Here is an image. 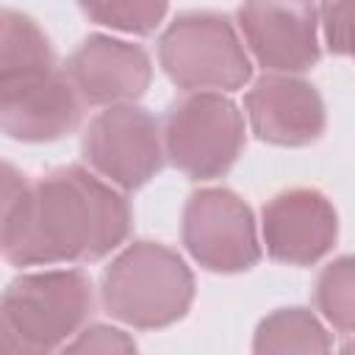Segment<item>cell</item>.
<instances>
[{"instance_id":"cell-7","label":"cell","mask_w":355,"mask_h":355,"mask_svg":"<svg viewBox=\"0 0 355 355\" xmlns=\"http://www.w3.org/2000/svg\"><path fill=\"white\" fill-rule=\"evenodd\" d=\"M180 236L189 255L208 272L236 275L261 261L250 205L230 189H200L183 205Z\"/></svg>"},{"instance_id":"cell-18","label":"cell","mask_w":355,"mask_h":355,"mask_svg":"<svg viewBox=\"0 0 355 355\" xmlns=\"http://www.w3.org/2000/svg\"><path fill=\"white\" fill-rule=\"evenodd\" d=\"M322 36L327 50L336 55L355 58V3H324L319 6Z\"/></svg>"},{"instance_id":"cell-3","label":"cell","mask_w":355,"mask_h":355,"mask_svg":"<svg viewBox=\"0 0 355 355\" xmlns=\"http://www.w3.org/2000/svg\"><path fill=\"white\" fill-rule=\"evenodd\" d=\"M100 291L116 322L136 330H161L189 313L194 275L166 244L133 241L105 266Z\"/></svg>"},{"instance_id":"cell-19","label":"cell","mask_w":355,"mask_h":355,"mask_svg":"<svg viewBox=\"0 0 355 355\" xmlns=\"http://www.w3.org/2000/svg\"><path fill=\"white\" fill-rule=\"evenodd\" d=\"M338 355H355V338H352V341H347V344L338 349Z\"/></svg>"},{"instance_id":"cell-2","label":"cell","mask_w":355,"mask_h":355,"mask_svg":"<svg viewBox=\"0 0 355 355\" xmlns=\"http://www.w3.org/2000/svg\"><path fill=\"white\" fill-rule=\"evenodd\" d=\"M94 311L92 280L80 269H44L14 277L3 291V355H53Z\"/></svg>"},{"instance_id":"cell-11","label":"cell","mask_w":355,"mask_h":355,"mask_svg":"<svg viewBox=\"0 0 355 355\" xmlns=\"http://www.w3.org/2000/svg\"><path fill=\"white\" fill-rule=\"evenodd\" d=\"M261 236L272 261L288 266H311L333 250L338 236V216L322 191L288 189L263 205Z\"/></svg>"},{"instance_id":"cell-8","label":"cell","mask_w":355,"mask_h":355,"mask_svg":"<svg viewBox=\"0 0 355 355\" xmlns=\"http://www.w3.org/2000/svg\"><path fill=\"white\" fill-rule=\"evenodd\" d=\"M80 97L64 67L47 64L0 75V125L17 141H55L80 122Z\"/></svg>"},{"instance_id":"cell-13","label":"cell","mask_w":355,"mask_h":355,"mask_svg":"<svg viewBox=\"0 0 355 355\" xmlns=\"http://www.w3.org/2000/svg\"><path fill=\"white\" fill-rule=\"evenodd\" d=\"M252 355H333V338L313 311L277 308L255 327Z\"/></svg>"},{"instance_id":"cell-4","label":"cell","mask_w":355,"mask_h":355,"mask_svg":"<svg viewBox=\"0 0 355 355\" xmlns=\"http://www.w3.org/2000/svg\"><path fill=\"white\" fill-rule=\"evenodd\" d=\"M158 64L189 94H227L241 89L252 75V61L239 31L227 17L214 11L178 14L158 39Z\"/></svg>"},{"instance_id":"cell-1","label":"cell","mask_w":355,"mask_h":355,"mask_svg":"<svg viewBox=\"0 0 355 355\" xmlns=\"http://www.w3.org/2000/svg\"><path fill=\"white\" fill-rule=\"evenodd\" d=\"M130 205L89 166H58L31 183L3 164V255L14 266L86 263L130 233Z\"/></svg>"},{"instance_id":"cell-12","label":"cell","mask_w":355,"mask_h":355,"mask_svg":"<svg viewBox=\"0 0 355 355\" xmlns=\"http://www.w3.org/2000/svg\"><path fill=\"white\" fill-rule=\"evenodd\" d=\"M250 130L275 147L313 144L327 125L322 94L297 75H261L244 94Z\"/></svg>"},{"instance_id":"cell-16","label":"cell","mask_w":355,"mask_h":355,"mask_svg":"<svg viewBox=\"0 0 355 355\" xmlns=\"http://www.w3.org/2000/svg\"><path fill=\"white\" fill-rule=\"evenodd\" d=\"M80 11L103 28L144 36L164 22V17L169 14V6L150 3V0H111V3L105 0V3H80Z\"/></svg>"},{"instance_id":"cell-17","label":"cell","mask_w":355,"mask_h":355,"mask_svg":"<svg viewBox=\"0 0 355 355\" xmlns=\"http://www.w3.org/2000/svg\"><path fill=\"white\" fill-rule=\"evenodd\" d=\"M58 355H139V347L119 327H111V324H89Z\"/></svg>"},{"instance_id":"cell-5","label":"cell","mask_w":355,"mask_h":355,"mask_svg":"<svg viewBox=\"0 0 355 355\" xmlns=\"http://www.w3.org/2000/svg\"><path fill=\"white\" fill-rule=\"evenodd\" d=\"M166 161L191 180H214L230 172L244 150V114L227 94L200 92L175 100L164 125Z\"/></svg>"},{"instance_id":"cell-15","label":"cell","mask_w":355,"mask_h":355,"mask_svg":"<svg viewBox=\"0 0 355 355\" xmlns=\"http://www.w3.org/2000/svg\"><path fill=\"white\" fill-rule=\"evenodd\" d=\"M316 311L341 333H355V255L336 258L316 277Z\"/></svg>"},{"instance_id":"cell-14","label":"cell","mask_w":355,"mask_h":355,"mask_svg":"<svg viewBox=\"0 0 355 355\" xmlns=\"http://www.w3.org/2000/svg\"><path fill=\"white\" fill-rule=\"evenodd\" d=\"M55 64L50 39L33 22V17L3 8L0 11V75L25 72L36 67Z\"/></svg>"},{"instance_id":"cell-9","label":"cell","mask_w":355,"mask_h":355,"mask_svg":"<svg viewBox=\"0 0 355 355\" xmlns=\"http://www.w3.org/2000/svg\"><path fill=\"white\" fill-rule=\"evenodd\" d=\"M236 19L247 53L266 75H300L319 61V6L244 3Z\"/></svg>"},{"instance_id":"cell-6","label":"cell","mask_w":355,"mask_h":355,"mask_svg":"<svg viewBox=\"0 0 355 355\" xmlns=\"http://www.w3.org/2000/svg\"><path fill=\"white\" fill-rule=\"evenodd\" d=\"M80 153L86 166L119 191L141 189L166 161L158 119L133 103L100 111L83 133Z\"/></svg>"},{"instance_id":"cell-10","label":"cell","mask_w":355,"mask_h":355,"mask_svg":"<svg viewBox=\"0 0 355 355\" xmlns=\"http://www.w3.org/2000/svg\"><path fill=\"white\" fill-rule=\"evenodd\" d=\"M64 72L80 103L111 108L133 103L147 92L153 61L141 44L92 33L69 53Z\"/></svg>"}]
</instances>
